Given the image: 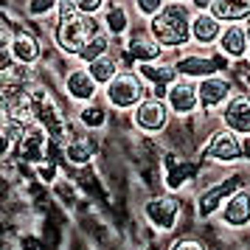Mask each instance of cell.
Here are the masks:
<instances>
[{
	"mask_svg": "<svg viewBox=\"0 0 250 250\" xmlns=\"http://www.w3.org/2000/svg\"><path fill=\"white\" fill-rule=\"evenodd\" d=\"M191 23L194 12L188 3H166L152 20H149V37L158 42L163 51L166 48H183L191 42Z\"/></svg>",
	"mask_w": 250,
	"mask_h": 250,
	"instance_id": "cell-1",
	"label": "cell"
},
{
	"mask_svg": "<svg viewBox=\"0 0 250 250\" xmlns=\"http://www.w3.org/2000/svg\"><path fill=\"white\" fill-rule=\"evenodd\" d=\"M57 12H59V20H57V34H54L57 45L70 57H79L82 48L99 34V23L90 14H82L73 6V0H62Z\"/></svg>",
	"mask_w": 250,
	"mask_h": 250,
	"instance_id": "cell-2",
	"label": "cell"
},
{
	"mask_svg": "<svg viewBox=\"0 0 250 250\" xmlns=\"http://www.w3.org/2000/svg\"><path fill=\"white\" fill-rule=\"evenodd\" d=\"M146 99V82L138 76V70H121L107 84V102L115 110H135Z\"/></svg>",
	"mask_w": 250,
	"mask_h": 250,
	"instance_id": "cell-3",
	"label": "cell"
},
{
	"mask_svg": "<svg viewBox=\"0 0 250 250\" xmlns=\"http://www.w3.org/2000/svg\"><path fill=\"white\" fill-rule=\"evenodd\" d=\"M31 102H34V121L45 129L51 141H62L65 138V121H62L59 107L51 99V93L45 87H31Z\"/></svg>",
	"mask_w": 250,
	"mask_h": 250,
	"instance_id": "cell-4",
	"label": "cell"
},
{
	"mask_svg": "<svg viewBox=\"0 0 250 250\" xmlns=\"http://www.w3.org/2000/svg\"><path fill=\"white\" fill-rule=\"evenodd\" d=\"M174 70L180 73L183 79H208V76H216V73H222L228 70V57L222 54H186L174 62Z\"/></svg>",
	"mask_w": 250,
	"mask_h": 250,
	"instance_id": "cell-5",
	"label": "cell"
},
{
	"mask_svg": "<svg viewBox=\"0 0 250 250\" xmlns=\"http://www.w3.org/2000/svg\"><path fill=\"white\" fill-rule=\"evenodd\" d=\"M203 158L211 163H236L242 160V138L230 129H216L205 144Z\"/></svg>",
	"mask_w": 250,
	"mask_h": 250,
	"instance_id": "cell-6",
	"label": "cell"
},
{
	"mask_svg": "<svg viewBox=\"0 0 250 250\" xmlns=\"http://www.w3.org/2000/svg\"><path fill=\"white\" fill-rule=\"evenodd\" d=\"M239 188H242V177H239V174H230V177H225L222 183L205 188V191L200 194V200H197V216H200V219L214 216L216 208H222Z\"/></svg>",
	"mask_w": 250,
	"mask_h": 250,
	"instance_id": "cell-7",
	"label": "cell"
},
{
	"mask_svg": "<svg viewBox=\"0 0 250 250\" xmlns=\"http://www.w3.org/2000/svg\"><path fill=\"white\" fill-rule=\"evenodd\" d=\"M144 214L158 230H174L177 225V216H180V200L174 194H158V197H149L144 205Z\"/></svg>",
	"mask_w": 250,
	"mask_h": 250,
	"instance_id": "cell-8",
	"label": "cell"
},
{
	"mask_svg": "<svg viewBox=\"0 0 250 250\" xmlns=\"http://www.w3.org/2000/svg\"><path fill=\"white\" fill-rule=\"evenodd\" d=\"M169 115H171V110H169V104H166V99L146 96L135 107L132 118H135L138 129H144V132H160V129H166V124H169Z\"/></svg>",
	"mask_w": 250,
	"mask_h": 250,
	"instance_id": "cell-9",
	"label": "cell"
},
{
	"mask_svg": "<svg viewBox=\"0 0 250 250\" xmlns=\"http://www.w3.org/2000/svg\"><path fill=\"white\" fill-rule=\"evenodd\" d=\"M197 93H200V107L205 113H214L216 107H225V102L233 96V82L225 73H216L197 82Z\"/></svg>",
	"mask_w": 250,
	"mask_h": 250,
	"instance_id": "cell-10",
	"label": "cell"
},
{
	"mask_svg": "<svg viewBox=\"0 0 250 250\" xmlns=\"http://www.w3.org/2000/svg\"><path fill=\"white\" fill-rule=\"evenodd\" d=\"M222 126L236 132V135H250V93H233L222 107Z\"/></svg>",
	"mask_w": 250,
	"mask_h": 250,
	"instance_id": "cell-11",
	"label": "cell"
},
{
	"mask_svg": "<svg viewBox=\"0 0 250 250\" xmlns=\"http://www.w3.org/2000/svg\"><path fill=\"white\" fill-rule=\"evenodd\" d=\"M166 104L174 115H191L200 110V93H197V82L194 79H177L166 93Z\"/></svg>",
	"mask_w": 250,
	"mask_h": 250,
	"instance_id": "cell-12",
	"label": "cell"
},
{
	"mask_svg": "<svg viewBox=\"0 0 250 250\" xmlns=\"http://www.w3.org/2000/svg\"><path fill=\"white\" fill-rule=\"evenodd\" d=\"M138 76L152 87L155 99H166V93L174 82L180 79V73L174 70V65H160V62H146V65H138Z\"/></svg>",
	"mask_w": 250,
	"mask_h": 250,
	"instance_id": "cell-13",
	"label": "cell"
},
{
	"mask_svg": "<svg viewBox=\"0 0 250 250\" xmlns=\"http://www.w3.org/2000/svg\"><path fill=\"white\" fill-rule=\"evenodd\" d=\"M219 54L228 59H248L250 54V42H248V31H245V25L242 23H228L222 28V34H219Z\"/></svg>",
	"mask_w": 250,
	"mask_h": 250,
	"instance_id": "cell-14",
	"label": "cell"
},
{
	"mask_svg": "<svg viewBox=\"0 0 250 250\" xmlns=\"http://www.w3.org/2000/svg\"><path fill=\"white\" fill-rule=\"evenodd\" d=\"M219 219L228 228H245L250 225V191L239 188L222 208H219Z\"/></svg>",
	"mask_w": 250,
	"mask_h": 250,
	"instance_id": "cell-15",
	"label": "cell"
},
{
	"mask_svg": "<svg viewBox=\"0 0 250 250\" xmlns=\"http://www.w3.org/2000/svg\"><path fill=\"white\" fill-rule=\"evenodd\" d=\"M96 90H99V84L93 82L87 68H73L68 76H65V93H68L73 102L90 104L93 99H96Z\"/></svg>",
	"mask_w": 250,
	"mask_h": 250,
	"instance_id": "cell-16",
	"label": "cell"
},
{
	"mask_svg": "<svg viewBox=\"0 0 250 250\" xmlns=\"http://www.w3.org/2000/svg\"><path fill=\"white\" fill-rule=\"evenodd\" d=\"M45 144H48V132L40 124H31L28 132L23 135V141L17 144V158L28 160V163H40L45 158Z\"/></svg>",
	"mask_w": 250,
	"mask_h": 250,
	"instance_id": "cell-17",
	"label": "cell"
},
{
	"mask_svg": "<svg viewBox=\"0 0 250 250\" xmlns=\"http://www.w3.org/2000/svg\"><path fill=\"white\" fill-rule=\"evenodd\" d=\"M222 28H225V23H219L211 12L194 14L191 42H197V45H216V42H219V34H222Z\"/></svg>",
	"mask_w": 250,
	"mask_h": 250,
	"instance_id": "cell-18",
	"label": "cell"
},
{
	"mask_svg": "<svg viewBox=\"0 0 250 250\" xmlns=\"http://www.w3.org/2000/svg\"><path fill=\"white\" fill-rule=\"evenodd\" d=\"M163 57V48L152 40V37L141 34V37H132L124 48V59L126 62H138V65H146V62H158Z\"/></svg>",
	"mask_w": 250,
	"mask_h": 250,
	"instance_id": "cell-19",
	"label": "cell"
},
{
	"mask_svg": "<svg viewBox=\"0 0 250 250\" xmlns=\"http://www.w3.org/2000/svg\"><path fill=\"white\" fill-rule=\"evenodd\" d=\"M194 174H197V163L194 160H183L177 155L166 158V186H169V191H180Z\"/></svg>",
	"mask_w": 250,
	"mask_h": 250,
	"instance_id": "cell-20",
	"label": "cell"
},
{
	"mask_svg": "<svg viewBox=\"0 0 250 250\" xmlns=\"http://www.w3.org/2000/svg\"><path fill=\"white\" fill-rule=\"evenodd\" d=\"M211 14H214L219 23H245L250 17V0H216L211 6Z\"/></svg>",
	"mask_w": 250,
	"mask_h": 250,
	"instance_id": "cell-21",
	"label": "cell"
},
{
	"mask_svg": "<svg viewBox=\"0 0 250 250\" xmlns=\"http://www.w3.org/2000/svg\"><path fill=\"white\" fill-rule=\"evenodd\" d=\"M9 48H12V57L17 65H34L37 59H40V42H37L31 34H17L9 42Z\"/></svg>",
	"mask_w": 250,
	"mask_h": 250,
	"instance_id": "cell-22",
	"label": "cell"
},
{
	"mask_svg": "<svg viewBox=\"0 0 250 250\" xmlns=\"http://www.w3.org/2000/svg\"><path fill=\"white\" fill-rule=\"evenodd\" d=\"M104 25H107V34L110 37H124L129 31V25H132V17H129V9L121 6L118 0L107 6V12H104Z\"/></svg>",
	"mask_w": 250,
	"mask_h": 250,
	"instance_id": "cell-23",
	"label": "cell"
},
{
	"mask_svg": "<svg viewBox=\"0 0 250 250\" xmlns=\"http://www.w3.org/2000/svg\"><path fill=\"white\" fill-rule=\"evenodd\" d=\"M110 45H113V37L110 34H104V31H99V34L93 37L87 45L79 51V62L87 68L90 62H96V59H102V57H107L110 54Z\"/></svg>",
	"mask_w": 250,
	"mask_h": 250,
	"instance_id": "cell-24",
	"label": "cell"
},
{
	"mask_svg": "<svg viewBox=\"0 0 250 250\" xmlns=\"http://www.w3.org/2000/svg\"><path fill=\"white\" fill-rule=\"evenodd\" d=\"M87 70H90V76H93V82L96 84H110V82L121 73L118 70V62H115V57H102V59H96V62H90L87 65Z\"/></svg>",
	"mask_w": 250,
	"mask_h": 250,
	"instance_id": "cell-25",
	"label": "cell"
},
{
	"mask_svg": "<svg viewBox=\"0 0 250 250\" xmlns=\"http://www.w3.org/2000/svg\"><path fill=\"white\" fill-rule=\"evenodd\" d=\"M65 158L73 163V166H82V163H87L93 158V144L87 138H73L65 144Z\"/></svg>",
	"mask_w": 250,
	"mask_h": 250,
	"instance_id": "cell-26",
	"label": "cell"
},
{
	"mask_svg": "<svg viewBox=\"0 0 250 250\" xmlns=\"http://www.w3.org/2000/svg\"><path fill=\"white\" fill-rule=\"evenodd\" d=\"M82 124L90 126V129H102L104 121H107V113H104V107L99 104H87V107H82Z\"/></svg>",
	"mask_w": 250,
	"mask_h": 250,
	"instance_id": "cell-27",
	"label": "cell"
},
{
	"mask_svg": "<svg viewBox=\"0 0 250 250\" xmlns=\"http://www.w3.org/2000/svg\"><path fill=\"white\" fill-rule=\"evenodd\" d=\"M132 3H135V12L141 14V17H146V20H152V17L166 6V0H132Z\"/></svg>",
	"mask_w": 250,
	"mask_h": 250,
	"instance_id": "cell-28",
	"label": "cell"
},
{
	"mask_svg": "<svg viewBox=\"0 0 250 250\" xmlns=\"http://www.w3.org/2000/svg\"><path fill=\"white\" fill-rule=\"evenodd\" d=\"M59 3L62 0H28V12L34 14V17H45L54 9H59Z\"/></svg>",
	"mask_w": 250,
	"mask_h": 250,
	"instance_id": "cell-29",
	"label": "cell"
},
{
	"mask_svg": "<svg viewBox=\"0 0 250 250\" xmlns=\"http://www.w3.org/2000/svg\"><path fill=\"white\" fill-rule=\"evenodd\" d=\"M73 6L79 9L82 14H99L102 12V6H104V0H73Z\"/></svg>",
	"mask_w": 250,
	"mask_h": 250,
	"instance_id": "cell-30",
	"label": "cell"
},
{
	"mask_svg": "<svg viewBox=\"0 0 250 250\" xmlns=\"http://www.w3.org/2000/svg\"><path fill=\"white\" fill-rule=\"evenodd\" d=\"M171 250H205V245L200 242V239H194V236H183V239H177V242L171 245Z\"/></svg>",
	"mask_w": 250,
	"mask_h": 250,
	"instance_id": "cell-31",
	"label": "cell"
},
{
	"mask_svg": "<svg viewBox=\"0 0 250 250\" xmlns=\"http://www.w3.org/2000/svg\"><path fill=\"white\" fill-rule=\"evenodd\" d=\"M216 0H188V6H191L194 14H203V12H211V6H214Z\"/></svg>",
	"mask_w": 250,
	"mask_h": 250,
	"instance_id": "cell-32",
	"label": "cell"
},
{
	"mask_svg": "<svg viewBox=\"0 0 250 250\" xmlns=\"http://www.w3.org/2000/svg\"><path fill=\"white\" fill-rule=\"evenodd\" d=\"M242 138V160L250 163V135H239Z\"/></svg>",
	"mask_w": 250,
	"mask_h": 250,
	"instance_id": "cell-33",
	"label": "cell"
},
{
	"mask_svg": "<svg viewBox=\"0 0 250 250\" xmlns=\"http://www.w3.org/2000/svg\"><path fill=\"white\" fill-rule=\"evenodd\" d=\"M245 31H248V42H250V17L245 20Z\"/></svg>",
	"mask_w": 250,
	"mask_h": 250,
	"instance_id": "cell-34",
	"label": "cell"
},
{
	"mask_svg": "<svg viewBox=\"0 0 250 250\" xmlns=\"http://www.w3.org/2000/svg\"><path fill=\"white\" fill-rule=\"evenodd\" d=\"M174 3H188V0H174Z\"/></svg>",
	"mask_w": 250,
	"mask_h": 250,
	"instance_id": "cell-35",
	"label": "cell"
},
{
	"mask_svg": "<svg viewBox=\"0 0 250 250\" xmlns=\"http://www.w3.org/2000/svg\"><path fill=\"white\" fill-rule=\"evenodd\" d=\"M248 65H250V54H248Z\"/></svg>",
	"mask_w": 250,
	"mask_h": 250,
	"instance_id": "cell-36",
	"label": "cell"
}]
</instances>
